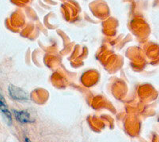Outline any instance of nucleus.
Returning <instances> with one entry per match:
<instances>
[{"mask_svg": "<svg viewBox=\"0 0 159 142\" xmlns=\"http://www.w3.org/2000/svg\"><path fill=\"white\" fill-rule=\"evenodd\" d=\"M25 141L26 142H30V140L29 139H27V138H26V140H25Z\"/></svg>", "mask_w": 159, "mask_h": 142, "instance_id": "obj_4", "label": "nucleus"}, {"mask_svg": "<svg viewBox=\"0 0 159 142\" xmlns=\"http://www.w3.org/2000/svg\"><path fill=\"white\" fill-rule=\"evenodd\" d=\"M0 110L2 112L5 117L7 119V123H11L12 118H11V113L10 112V111H8L5 99L1 93H0Z\"/></svg>", "mask_w": 159, "mask_h": 142, "instance_id": "obj_2", "label": "nucleus"}, {"mask_svg": "<svg viewBox=\"0 0 159 142\" xmlns=\"http://www.w3.org/2000/svg\"><path fill=\"white\" fill-rule=\"evenodd\" d=\"M15 116L17 120L22 123H27L32 122L29 113L25 111H15Z\"/></svg>", "mask_w": 159, "mask_h": 142, "instance_id": "obj_3", "label": "nucleus"}, {"mask_svg": "<svg viewBox=\"0 0 159 142\" xmlns=\"http://www.w3.org/2000/svg\"><path fill=\"white\" fill-rule=\"evenodd\" d=\"M8 91L10 95L15 100H25L28 99V95L26 93L19 87L11 85L8 88Z\"/></svg>", "mask_w": 159, "mask_h": 142, "instance_id": "obj_1", "label": "nucleus"}]
</instances>
